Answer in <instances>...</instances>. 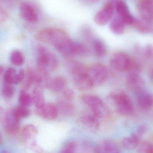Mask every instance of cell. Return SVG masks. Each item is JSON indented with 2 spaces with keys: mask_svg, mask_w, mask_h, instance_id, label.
Returning a JSON list of instances; mask_svg holds the SVG:
<instances>
[{
  "mask_svg": "<svg viewBox=\"0 0 153 153\" xmlns=\"http://www.w3.org/2000/svg\"><path fill=\"white\" fill-rule=\"evenodd\" d=\"M107 102L116 109L118 114L122 116H128L134 112V105L130 97L123 91L110 93Z\"/></svg>",
  "mask_w": 153,
  "mask_h": 153,
  "instance_id": "obj_1",
  "label": "cell"
},
{
  "mask_svg": "<svg viewBox=\"0 0 153 153\" xmlns=\"http://www.w3.org/2000/svg\"><path fill=\"white\" fill-rule=\"evenodd\" d=\"M82 99L99 119L106 120L111 116L110 110L98 96L92 94H85L82 96Z\"/></svg>",
  "mask_w": 153,
  "mask_h": 153,
  "instance_id": "obj_2",
  "label": "cell"
},
{
  "mask_svg": "<svg viewBox=\"0 0 153 153\" xmlns=\"http://www.w3.org/2000/svg\"><path fill=\"white\" fill-rule=\"evenodd\" d=\"M69 37L68 34L63 30L53 28L42 29L38 31L36 35V39L39 41L52 44L54 46Z\"/></svg>",
  "mask_w": 153,
  "mask_h": 153,
  "instance_id": "obj_3",
  "label": "cell"
},
{
  "mask_svg": "<svg viewBox=\"0 0 153 153\" xmlns=\"http://www.w3.org/2000/svg\"><path fill=\"white\" fill-rule=\"evenodd\" d=\"M37 52V67L48 72L54 71L57 68L58 59L52 52L42 46L38 47Z\"/></svg>",
  "mask_w": 153,
  "mask_h": 153,
  "instance_id": "obj_4",
  "label": "cell"
},
{
  "mask_svg": "<svg viewBox=\"0 0 153 153\" xmlns=\"http://www.w3.org/2000/svg\"><path fill=\"white\" fill-rule=\"evenodd\" d=\"M87 73L94 86L103 84L107 80L108 72L106 67L101 64H96L87 70Z\"/></svg>",
  "mask_w": 153,
  "mask_h": 153,
  "instance_id": "obj_5",
  "label": "cell"
},
{
  "mask_svg": "<svg viewBox=\"0 0 153 153\" xmlns=\"http://www.w3.org/2000/svg\"><path fill=\"white\" fill-rule=\"evenodd\" d=\"M20 119L13 109L7 110L3 117V124L4 131L9 134L15 135L20 129Z\"/></svg>",
  "mask_w": 153,
  "mask_h": 153,
  "instance_id": "obj_6",
  "label": "cell"
},
{
  "mask_svg": "<svg viewBox=\"0 0 153 153\" xmlns=\"http://www.w3.org/2000/svg\"><path fill=\"white\" fill-rule=\"evenodd\" d=\"M131 58L123 52H117L113 55L110 59L111 67L120 72L128 71Z\"/></svg>",
  "mask_w": 153,
  "mask_h": 153,
  "instance_id": "obj_7",
  "label": "cell"
},
{
  "mask_svg": "<svg viewBox=\"0 0 153 153\" xmlns=\"http://www.w3.org/2000/svg\"><path fill=\"white\" fill-rule=\"evenodd\" d=\"M114 12V5L111 2H108L98 12L94 17V21L98 25L107 24L112 18Z\"/></svg>",
  "mask_w": 153,
  "mask_h": 153,
  "instance_id": "obj_8",
  "label": "cell"
},
{
  "mask_svg": "<svg viewBox=\"0 0 153 153\" xmlns=\"http://www.w3.org/2000/svg\"><path fill=\"white\" fill-rule=\"evenodd\" d=\"M80 121L84 128L90 131H96L100 127V119L92 111L84 112L80 116Z\"/></svg>",
  "mask_w": 153,
  "mask_h": 153,
  "instance_id": "obj_9",
  "label": "cell"
},
{
  "mask_svg": "<svg viewBox=\"0 0 153 153\" xmlns=\"http://www.w3.org/2000/svg\"><path fill=\"white\" fill-rule=\"evenodd\" d=\"M138 10L143 20L147 23L153 22V2L152 0H140Z\"/></svg>",
  "mask_w": 153,
  "mask_h": 153,
  "instance_id": "obj_10",
  "label": "cell"
},
{
  "mask_svg": "<svg viewBox=\"0 0 153 153\" xmlns=\"http://www.w3.org/2000/svg\"><path fill=\"white\" fill-rule=\"evenodd\" d=\"M37 115L47 120H54L58 116V110L57 107L53 103H45L40 108H36Z\"/></svg>",
  "mask_w": 153,
  "mask_h": 153,
  "instance_id": "obj_11",
  "label": "cell"
},
{
  "mask_svg": "<svg viewBox=\"0 0 153 153\" xmlns=\"http://www.w3.org/2000/svg\"><path fill=\"white\" fill-rule=\"evenodd\" d=\"M126 84L129 90L136 93L143 89L145 82L138 72H130L127 77Z\"/></svg>",
  "mask_w": 153,
  "mask_h": 153,
  "instance_id": "obj_12",
  "label": "cell"
},
{
  "mask_svg": "<svg viewBox=\"0 0 153 153\" xmlns=\"http://www.w3.org/2000/svg\"><path fill=\"white\" fill-rule=\"evenodd\" d=\"M75 86L78 90L86 91L90 90L94 86L87 73V70L72 75Z\"/></svg>",
  "mask_w": 153,
  "mask_h": 153,
  "instance_id": "obj_13",
  "label": "cell"
},
{
  "mask_svg": "<svg viewBox=\"0 0 153 153\" xmlns=\"http://www.w3.org/2000/svg\"><path fill=\"white\" fill-rule=\"evenodd\" d=\"M137 102L142 109L147 110L153 107V94L143 90L136 93Z\"/></svg>",
  "mask_w": 153,
  "mask_h": 153,
  "instance_id": "obj_14",
  "label": "cell"
},
{
  "mask_svg": "<svg viewBox=\"0 0 153 153\" xmlns=\"http://www.w3.org/2000/svg\"><path fill=\"white\" fill-rule=\"evenodd\" d=\"M20 13L22 19L28 22H36L38 17L35 9L31 5L27 3L23 2L20 5Z\"/></svg>",
  "mask_w": 153,
  "mask_h": 153,
  "instance_id": "obj_15",
  "label": "cell"
},
{
  "mask_svg": "<svg viewBox=\"0 0 153 153\" xmlns=\"http://www.w3.org/2000/svg\"><path fill=\"white\" fill-rule=\"evenodd\" d=\"M116 10L124 23L127 25H132L134 18L129 12L126 4L122 1H119L116 4Z\"/></svg>",
  "mask_w": 153,
  "mask_h": 153,
  "instance_id": "obj_16",
  "label": "cell"
},
{
  "mask_svg": "<svg viewBox=\"0 0 153 153\" xmlns=\"http://www.w3.org/2000/svg\"><path fill=\"white\" fill-rule=\"evenodd\" d=\"M94 152L99 153H117L120 152L119 148L114 142L105 140L99 143L94 147Z\"/></svg>",
  "mask_w": 153,
  "mask_h": 153,
  "instance_id": "obj_17",
  "label": "cell"
},
{
  "mask_svg": "<svg viewBox=\"0 0 153 153\" xmlns=\"http://www.w3.org/2000/svg\"><path fill=\"white\" fill-rule=\"evenodd\" d=\"M67 84V81L64 77L57 76L51 79L48 88L54 92H60L66 88Z\"/></svg>",
  "mask_w": 153,
  "mask_h": 153,
  "instance_id": "obj_18",
  "label": "cell"
},
{
  "mask_svg": "<svg viewBox=\"0 0 153 153\" xmlns=\"http://www.w3.org/2000/svg\"><path fill=\"white\" fill-rule=\"evenodd\" d=\"M57 109L58 112L64 116H71L74 111V107L71 102L62 100L59 101L57 104Z\"/></svg>",
  "mask_w": 153,
  "mask_h": 153,
  "instance_id": "obj_19",
  "label": "cell"
},
{
  "mask_svg": "<svg viewBox=\"0 0 153 153\" xmlns=\"http://www.w3.org/2000/svg\"><path fill=\"white\" fill-rule=\"evenodd\" d=\"M110 29L116 35H122L125 31V23L120 17H117L111 22Z\"/></svg>",
  "mask_w": 153,
  "mask_h": 153,
  "instance_id": "obj_20",
  "label": "cell"
},
{
  "mask_svg": "<svg viewBox=\"0 0 153 153\" xmlns=\"http://www.w3.org/2000/svg\"><path fill=\"white\" fill-rule=\"evenodd\" d=\"M33 102L36 108H40L45 104V99L41 88L36 87L32 93Z\"/></svg>",
  "mask_w": 153,
  "mask_h": 153,
  "instance_id": "obj_21",
  "label": "cell"
},
{
  "mask_svg": "<svg viewBox=\"0 0 153 153\" xmlns=\"http://www.w3.org/2000/svg\"><path fill=\"white\" fill-rule=\"evenodd\" d=\"M4 82L12 84H19V75L16 70L13 67L8 68L4 75Z\"/></svg>",
  "mask_w": 153,
  "mask_h": 153,
  "instance_id": "obj_22",
  "label": "cell"
},
{
  "mask_svg": "<svg viewBox=\"0 0 153 153\" xmlns=\"http://www.w3.org/2000/svg\"><path fill=\"white\" fill-rule=\"evenodd\" d=\"M93 49L95 54L98 57H102L106 54L107 48L102 41L95 39L92 42Z\"/></svg>",
  "mask_w": 153,
  "mask_h": 153,
  "instance_id": "obj_23",
  "label": "cell"
},
{
  "mask_svg": "<svg viewBox=\"0 0 153 153\" xmlns=\"http://www.w3.org/2000/svg\"><path fill=\"white\" fill-rule=\"evenodd\" d=\"M22 139L24 144L28 149L36 153L44 152L43 148L38 143L36 137H30Z\"/></svg>",
  "mask_w": 153,
  "mask_h": 153,
  "instance_id": "obj_24",
  "label": "cell"
},
{
  "mask_svg": "<svg viewBox=\"0 0 153 153\" xmlns=\"http://www.w3.org/2000/svg\"><path fill=\"white\" fill-rule=\"evenodd\" d=\"M140 139L132 134L130 136L125 137L123 140L122 144L125 148L128 150H134L137 147Z\"/></svg>",
  "mask_w": 153,
  "mask_h": 153,
  "instance_id": "obj_25",
  "label": "cell"
},
{
  "mask_svg": "<svg viewBox=\"0 0 153 153\" xmlns=\"http://www.w3.org/2000/svg\"><path fill=\"white\" fill-rule=\"evenodd\" d=\"M10 60L12 63L17 66H20L24 63L25 58L21 52L18 50H13L11 53Z\"/></svg>",
  "mask_w": 153,
  "mask_h": 153,
  "instance_id": "obj_26",
  "label": "cell"
},
{
  "mask_svg": "<svg viewBox=\"0 0 153 153\" xmlns=\"http://www.w3.org/2000/svg\"><path fill=\"white\" fill-rule=\"evenodd\" d=\"M38 129L34 125H28L23 128L22 131V139L36 137L38 134Z\"/></svg>",
  "mask_w": 153,
  "mask_h": 153,
  "instance_id": "obj_27",
  "label": "cell"
},
{
  "mask_svg": "<svg viewBox=\"0 0 153 153\" xmlns=\"http://www.w3.org/2000/svg\"><path fill=\"white\" fill-rule=\"evenodd\" d=\"M135 28L139 32L142 33H149L151 32L152 28L147 22H143L138 19H134L133 24Z\"/></svg>",
  "mask_w": 153,
  "mask_h": 153,
  "instance_id": "obj_28",
  "label": "cell"
},
{
  "mask_svg": "<svg viewBox=\"0 0 153 153\" xmlns=\"http://www.w3.org/2000/svg\"><path fill=\"white\" fill-rule=\"evenodd\" d=\"M19 101L21 105L27 107H30L33 103L32 96L23 90L20 93Z\"/></svg>",
  "mask_w": 153,
  "mask_h": 153,
  "instance_id": "obj_29",
  "label": "cell"
},
{
  "mask_svg": "<svg viewBox=\"0 0 153 153\" xmlns=\"http://www.w3.org/2000/svg\"><path fill=\"white\" fill-rule=\"evenodd\" d=\"M13 110L16 116L20 119L26 118L30 115V110L28 108V107H25L21 105L18 106Z\"/></svg>",
  "mask_w": 153,
  "mask_h": 153,
  "instance_id": "obj_30",
  "label": "cell"
},
{
  "mask_svg": "<svg viewBox=\"0 0 153 153\" xmlns=\"http://www.w3.org/2000/svg\"><path fill=\"white\" fill-rule=\"evenodd\" d=\"M12 85L5 82L4 83L2 88V93L4 97L6 99H10L14 95L15 89Z\"/></svg>",
  "mask_w": 153,
  "mask_h": 153,
  "instance_id": "obj_31",
  "label": "cell"
},
{
  "mask_svg": "<svg viewBox=\"0 0 153 153\" xmlns=\"http://www.w3.org/2000/svg\"><path fill=\"white\" fill-rule=\"evenodd\" d=\"M89 49L85 45L82 43L75 42L74 54L75 55L84 56L88 54Z\"/></svg>",
  "mask_w": 153,
  "mask_h": 153,
  "instance_id": "obj_32",
  "label": "cell"
},
{
  "mask_svg": "<svg viewBox=\"0 0 153 153\" xmlns=\"http://www.w3.org/2000/svg\"><path fill=\"white\" fill-rule=\"evenodd\" d=\"M137 147V152L139 153H153V146L149 142H143L139 143Z\"/></svg>",
  "mask_w": 153,
  "mask_h": 153,
  "instance_id": "obj_33",
  "label": "cell"
},
{
  "mask_svg": "<svg viewBox=\"0 0 153 153\" xmlns=\"http://www.w3.org/2000/svg\"><path fill=\"white\" fill-rule=\"evenodd\" d=\"M78 144L74 142H70L64 146L62 152L65 153H73L77 152Z\"/></svg>",
  "mask_w": 153,
  "mask_h": 153,
  "instance_id": "obj_34",
  "label": "cell"
},
{
  "mask_svg": "<svg viewBox=\"0 0 153 153\" xmlns=\"http://www.w3.org/2000/svg\"><path fill=\"white\" fill-rule=\"evenodd\" d=\"M62 92L63 96L65 100L71 102L74 99L75 93L71 89L65 88Z\"/></svg>",
  "mask_w": 153,
  "mask_h": 153,
  "instance_id": "obj_35",
  "label": "cell"
},
{
  "mask_svg": "<svg viewBox=\"0 0 153 153\" xmlns=\"http://www.w3.org/2000/svg\"><path fill=\"white\" fill-rule=\"evenodd\" d=\"M146 130H147V127L145 125H141L137 129L135 132L133 133V134L139 139H141L142 137L146 132Z\"/></svg>",
  "mask_w": 153,
  "mask_h": 153,
  "instance_id": "obj_36",
  "label": "cell"
},
{
  "mask_svg": "<svg viewBox=\"0 0 153 153\" xmlns=\"http://www.w3.org/2000/svg\"><path fill=\"white\" fill-rule=\"evenodd\" d=\"M8 15L5 10L0 7V22H3L7 19Z\"/></svg>",
  "mask_w": 153,
  "mask_h": 153,
  "instance_id": "obj_37",
  "label": "cell"
},
{
  "mask_svg": "<svg viewBox=\"0 0 153 153\" xmlns=\"http://www.w3.org/2000/svg\"><path fill=\"white\" fill-rule=\"evenodd\" d=\"M4 71V68L2 66L0 65V77L1 76Z\"/></svg>",
  "mask_w": 153,
  "mask_h": 153,
  "instance_id": "obj_38",
  "label": "cell"
},
{
  "mask_svg": "<svg viewBox=\"0 0 153 153\" xmlns=\"http://www.w3.org/2000/svg\"><path fill=\"white\" fill-rule=\"evenodd\" d=\"M85 1H86L89 2L95 3L98 1L99 0H85Z\"/></svg>",
  "mask_w": 153,
  "mask_h": 153,
  "instance_id": "obj_39",
  "label": "cell"
},
{
  "mask_svg": "<svg viewBox=\"0 0 153 153\" xmlns=\"http://www.w3.org/2000/svg\"><path fill=\"white\" fill-rule=\"evenodd\" d=\"M3 143V138L1 134L0 133V145H1Z\"/></svg>",
  "mask_w": 153,
  "mask_h": 153,
  "instance_id": "obj_40",
  "label": "cell"
},
{
  "mask_svg": "<svg viewBox=\"0 0 153 153\" xmlns=\"http://www.w3.org/2000/svg\"><path fill=\"white\" fill-rule=\"evenodd\" d=\"M152 78L153 79V71L152 72Z\"/></svg>",
  "mask_w": 153,
  "mask_h": 153,
  "instance_id": "obj_41",
  "label": "cell"
},
{
  "mask_svg": "<svg viewBox=\"0 0 153 153\" xmlns=\"http://www.w3.org/2000/svg\"><path fill=\"white\" fill-rule=\"evenodd\" d=\"M3 1H10V0H3Z\"/></svg>",
  "mask_w": 153,
  "mask_h": 153,
  "instance_id": "obj_42",
  "label": "cell"
}]
</instances>
